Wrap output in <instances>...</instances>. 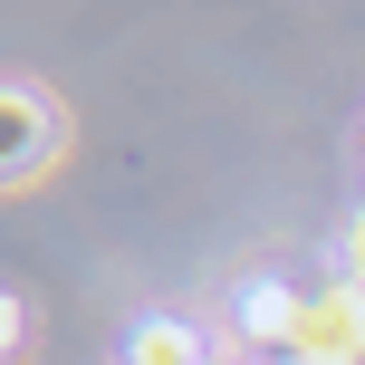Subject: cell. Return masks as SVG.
<instances>
[{
	"instance_id": "cell-1",
	"label": "cell",
	"mask_w": 365,
	"mask_h": 365,
	"mask_svg": "<svg viewBox=\"0 0 365 365\" xmlns=\"http://www.w3.org/2000/svg\"><path fill=\"white\" fill-rule=\"evenodd\" d=\"M289 365H365V289H356V279L308 289V317H298Z\"/></svg>"
},
{
	"instance_id": "cell-2",
	"label": "cell",
	"mask_w": 365,
	"mask_h": 365,
	"mask_svg": "<svg viewBox=\"0 0 365 365\" xmlns=\"http://www.w3.org/2000/svg\"><path fill=\"white\" fill-rule=\"evenodd\" d=\"M0 125H10V182H38V164L58 154V135H68V115L48 106V87H29V77H10L0 87Z\"/></svg>"
},
{
	"instance_id": "cell-3",
	"label": "cell",
	"mask_w": 365,
	"mask_h": 365,
	"mask_svg": "<svg viewBox=\"0 0 365 365\" xmlns=\"http://www.w3.org/2000/svg\"><path fill=\"white\" fill-rule=\"evenodd\" d=\"M298 317H308V289H289V279H259V289L240 298V327H250L259 346H279V365L298 346Z\"/></svg>"
},
{
	"instance_id": "cell-4",
	"label": "cell",
	"mask_w": 365,
	"mask_h": 365,
	"mask_svg": "<svg viewBox=\"0 0 365 365\" xmlns=\"http://www.w3.org/2000/svg\"><path fill=\"white\" fill-rule=\"evenodd\" d=\"M125 365H212V336L182 327V317H145L125 336Z\"/></svg>"
},
{
	"instance_id": "cell-5",
	"label": "cell",
	"mask_w": 365,
	"mask_h": 365,
	"mask_svg": "<svg viewBox=\"0 0 365 365\" xmlns=\"http://www.w3.org/2000/svg\"><path fill=\"white\" fill-rule=\"evenodd\" d=\"M346 279H356V289H365V212L346 221Z\"/></svg>"
}]
</instances>
